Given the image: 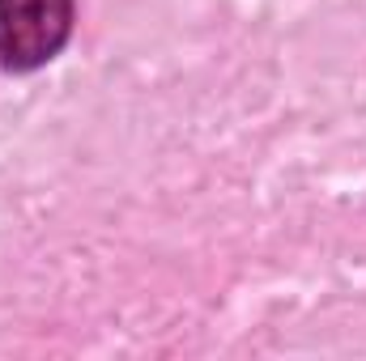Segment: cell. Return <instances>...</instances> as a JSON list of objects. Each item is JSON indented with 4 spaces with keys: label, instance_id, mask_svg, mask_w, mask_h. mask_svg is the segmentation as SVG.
I'll use <instances>...</instances> for the list:
<instances>
[{
    "label": "cell",
    "instance_id": "6da1fadb",
    "mask_svg": "<svg viewBox=\"0 0 366 361\" xmlns=\"http://www.w3.org/2000/svg\"><path fill=\"white\" fill-rule=\"evenodd\" d=\"M73 0H0V68L34 73L73 39Z\"/></svg>",
    "mask_w": 366,
    "mask_h": 361
}]
</instances>
